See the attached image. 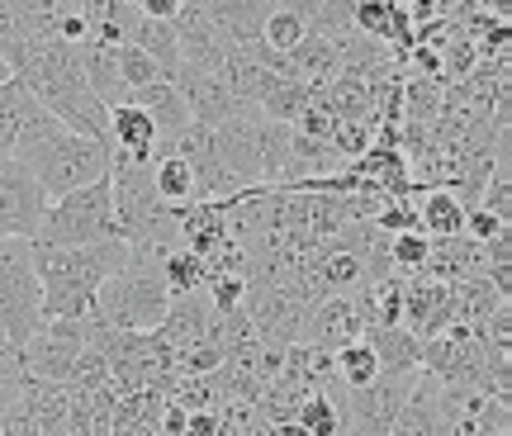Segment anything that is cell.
I'll return each instance as SVG.
<instances>
[{"mask_svg": "<svg viewBox=\"0 0 512 436\" xmlns=\"http://www.w3.org/2000/svg\"><path fill=\"white\" fill-rule=\"evenodd\" d=\"M29 252H34L38 285H43V323H62V318H91L95 290L133 256V247L124 237H114V242H86V247L29 242Z\"/></svg>", "mask_w": 512, "mask_h": 436, "instance_id": "1", "label": "cell"}, {"mask_svg": "<svg viewBox=\"0 0 512 436\" xmlns=\"http://www.w3.org/2000/svg\"><path fill=\"white\" fill-rule=\"evenodd\" d=\"M166 304H171V294L162 280V252L133 247V256L95 290V323L119 327V332H152L166 318Z\"/></svg>", "mask_w": 512, "mask_h": 436, "instance_id": "2", "label": "cell"}, {"mask_svg": "<svg viewBox=\"0 0 512 436\" xmlns=\"http://www.w3.org/2000/svg\"><path fill=\"white\" fill-rule=\"evenodd\" d=\"M114 237H124V233H119L110 176H105V181L72 190V195L48 200L34 242H43V247H86V242H114Z\"/></svg>", "mask_w": 512, "mask_h": 436, "instance_id": "3", "label": "cell"}, {"mask_svg": "<svg viewBox=\"0 0 512 436\" xmlns=\"http://www.w3.org/2000/svg\"><path fill=\"white\" fill-rule=\"evenodd\" d=\"M15 162H24L34 171V181L43 185V195L57 200V195H72L81 185H95L110 176V147L91 143V138H81V133H53V138H43L38 147L29 152H19Z\"/></svg>", "mask_w": 512, "mask_h": 436, "instance_id": "4", "label": "cell"}, {"mask_svg": "<svg viewBox=\"0 0 512 436\" xmlns=\"http://www.w3.org/2000/svg\"><path fill=\"white\" fill-rule=\"evenodd\" d=\"M43 327V285L34 275V252L24 237H0V332L10 351Z\"/></svg>", "mask_w": 512, "mask_h": 436, "instance_id": "5", "label": "cell"}, {"mask_svg": "<svg viewBox=\"0 0 512 436\" xmlns=\"http://www.w3.org/2000/svg\"><path fill=\"white\" fill-rule=\"evenodd\" d=\"M91 323L95 318H62V323H43L19 346L15 356L24 365L29 380H43V384H72V370L81 361V351L91 342Z\"/></svg>", "mask_w": 512, "mask_h": 436, "instance_id": "6", "label": "cell"}, {"mask_svg": "<svg viewBox=\"0 0 512 436\" xmlns=\"http://www.w3.org/2000/svg\"><path fill=\"white\" fill-rule=\"evenodd\" d=\"M418 375H375L366 389H342V432L347 436H389L394 418H399L403 399H408V389H413Z\"/></svg>", "mask_w": 512, "mask_h": 436, "instance_id": "7", "label": "cell"}, {"mask_svg": "<svg viewBox=\"0 0 512 436\" xmlns=\"http://www.w3.org/2000/svg\"><path fill=\"white\" fill-rule=\"evenodd\" d=\"M43 209H48V195L34 181V171L24 162H15V157H0V237L34 242Z\"/></svg>", "mask_w": 512, "mask_h": 436, "instance_id": "8", "label": "cell"}, {"mask_svg": "<svg viewBox=\"0 0 512 436\" xmlns=\"http://www.w3.org/2000/svg\"><path fill=\"white\" fill-rule=\"evenodd\" d=\"M171 86H176V95H181L185 109H190V124H200V128H219V124H228V119L247 114V105L223 86L219 72H204V67H185L181 62L176 76H171Z\"/></svg>", "mask_w": 512, "mask_h": 436, "instance_id": "9", "label": "cell"}, {"mask_svg": "<svg viewBox=\"0 0 512 436\" xmlns=\"http://www.w3.org/2000/svg\"><path fill=\"white\" fill-rule=\"evenodd\" d=\"M256 128H261V114H256V109H247V114H238V119H228V124H219V128H209V133H214V152H219V162L238 195L252 190V185H261Z\"/></svg>", "mask_w": 512, "mask_h": 436, "instance_id": "10", "label": "cell"}, {"mask_svg": "<svg viewBox=\"0 0 512 436\" xmlns=\"http://www.w3.org/2000/svg\"><path fill=\"white\" fill-rule=\"evenodd\" d=\"M361 332H366V323H361L356 299H351V294H323V299H313L309 313H304V332H299V342L323 346V351H337V346L356 342Z\"/></svg>", "mask_w": 512, "mask_h": 436, "instance_id": "11", "label": "cell"}, {"mask_svg": "<svg viewBox=\"0 0 512 436\" xmlns=\"http://www.w3.org/2000/svg\"><path fill=\"white\" fill-rule=\"evenodd\" d=\"M128 105H138L147 119H152V128H157V157L171 152L176 138L190 128V109H185V100L176 95L171 81H152L143 91H128Z\"/></svg>", "mask_w": 512, "mask_h": 436, "instance_id": "12", "label": "cell"}, {"mask_svg": "<svg viewBox=\"0 0 512 436\" xmlns=\"http://www.w3.org/2000/svg\"><path fill=\"white\" fill-rule=\"evenodd\" d=\"M389 436H451V427H446V418H441L437 380H432V375H422L418 370V380H413V389H408V399H403Z\"/></svg>", "mask_w": 512, "mask_h": 436, "instance_id": "13", "label": "cell"}, {"mask_svg": "<svg viewBox=\"0 0 512 436\" xmlns=\"http://www.w3.org/2000/svg\"><path fill=\"white\" fill-rule=\"evenodd\" d=\"M380 361V375H418V356L422 342L408 332V327H366L361 332Z\"/></svg>", "mask_w": 512, "mask_h": 436, "instance_id": "14", "label": "cell"}, {"mask_svg": "<svg viewBox=\"0 0 512 436\" xmlns=\"http://www.w3.org/2000/svg\"><path fill=\"white\" fill-rule=\"evenodd\" d=\"M413 204H418V228L432 242L465 237V204L451 190H413Z\"/></svg>", "mask_w": 512, "mask_h": 436, "instance_id": "15", "label": "cell"}, {"mask_svg": "<svg viewBox=\"0 0 512 436\" xmlns=\"http://www.w3.org/2000/svg\"><path fill=\"white\" fill-rule=\"evenodd\" d=\"M285 57H290V76H299L304 86H328L332 76L342 72V43L337 38L304 34V43Z\"/></svg>", "mask_w": 512, "mask_h": 436, "instance_id": "16", "label": "cell"}, {"mask_svg": "<svg viewBox=\"0 0 512 436\" xmlns=\"http://www.w3.org/2000/svg\"><path fill=\"white\" fill-rule=\"evenodd\" d=\"M124 43H133V48H143L157 67H162V81H171L176 76V67H181V48H176V29L171 24H162V19H133L128 24Z\"/></svg>", "mask_w": 512, "mask_h": 436, "instance_id": "17", "label": "cell"}, {"mask_svg": "<svg viewBox=\"0 0 512 436\" xmlns=\"http://www.w3.org/2000/svg\"><path fill=\"white\" fill-rule=\"evenodd\" d=\"M309 105H313V86H304L299 76H275L271 86H266V95L256 100V114L275 119V124H294Z\"/></svg>", "mask_w": 512, "mask_h": 436, "instance_id": "18", "label": "cell"}, {"mask_svg": "<svg viewBox=\"0 0 512 436\" xmlns=\"http://www.w3.org/2000/svg\"><path fill=\"white\" fill-rule=\"evenodd\" d=\"M304 34H309V19L299 10V0H275L266 24H261V43L271 53H294L304 43Z\"/></svg>", "mask_w": 512, "mask_h": 436, "instance_id": "19", "label": "cell"}, {"mask_svg": "<svg viewBox=\"0 0 512 436\" xmlns=\"http://www.w3.org/2000/svg\"><path fill=\"white\" fill-rule=\"evenodd\" d=\"M380 375V361H375V351H370V342L366 337H356V342H347V346H337L332 351V380L342 384V389H366L370 380Z\"/></svg>", "mask_w": 512, "mask_h": 436, "instance_id": "20", "label": "cell"}, {"mask_svg": "<svg viewBox=\"0 0 512 436\" xmlns=\"http://www.w3.org/2000/svg\"><path fill=\"white\" fill-rule=\"evenodd\" d=\"M294 432L299 436H337L342 432L337 394H332V389H313V394H304L299 413H294Z\"/></svg>", "mask_w": 512, "mask_h": 436, "instance_id": "21", "label": "cell"}, {"mask_svg": "<svg viewBox=\"0 0 512 436\" xmlns=\"http://www.w3.org/2000/svg\"><path fill=\"white\" fill-rule=\"evenodd\" d=\"M152 185H157V195H162L171 209H185V204H195V176H190V166H185L176 152H162V157H152Z\"/></svg>", "mask_w": 512, "mask_h": 436, "instance_id": "22", "label": "cell"}, {"mask_svg": "<svg viewBox=\"0 0 512 436\" xmlns=\"http://www.w3.org/2000/svg\"><path fill=\"white\" fill-rule=\"evenodd\" d=\"M162 280H166V294H171V299H181V294L204 290V280H209V266H204L195 252H185V247H171V252H162Z\"/></svg>", "mask_w": 512, "mask_h": 436, "instance_id": "23", "label": "cell"}, {"mask_svg": "<svg viewBox=\"0 0 512 436\" xmlns=\"http://www.w3.org/2000/svg\"><path fill=\"white\" fill-rule=\"evenodd\" d=\"M114 62H119L124 91H143V86H152V81H162V67H157L143 48H133V43H114Z\"/></svg>", "mask_w": 512, "mask_h": 436, "instance_id": "24", "label": "cell"}, {"mask_svg": "<svg viewBox=\"0 0 512 436\" xmlns=\"http://www.w3.org/2000/svg\"><path fill=\"white\" fill-rule=\"evenodd\" d=\"M427 256H432V237L422 233V228L389 237V266H394V275H418Z\"/></svg>", "mask_w": 512, "mask_h": 436, "instance_id": "25", "label": "cell"}, {"mask_svg": "<svg viewBox=\"0 0 512 436\" xmlns=\"http://www.w3.org/2000/svg\"><path fill=\"white\" fill-rule=\"evenodd\" d=\"M370 138H375V124H370V119H337L328 143L342 162H356L361 152H370Z\"/></svg>", "mask_w": 512, "mask_h": 436, "instance_id": "26", "label": "cell"}, {"mask_svg": "<svg viewBox=\"0 0 512 436\" xmlns=\"http://www.w3.org/2000/svg\"><path fill=\"white\" fill-rule=\"evenodd\" d=\"M24 384H29V375H24L19 356L15 351H0V413H10L15 403H24Z\"/></svg>", "mask_w": 512, "mask_h": 436, "instance_id": "27", "label": "cell"}, {"mask_svg": "<svg viewBox=\"0 0 512 436\" xmlns=\"http://www.w3.org/2000/svg\"><path fill=\"white\" fill-rule=\"evenodd\" d=\"M290 128H294V133H304V138H313V143H328L332 128H337V114H332L328 105H318V100H313V105L304 109Z\"/></svg>", "mask_w": 512, "mask_h": 436, "instance_id": "28", "label": "cell"}, {"mask_svg": "<svg viewBox=\"0 0 512 436\" xmlns=\"http://www.w3.org/2000/svg\"><path fill=\"white\" fill-rule=\"evenodd\" d=\"M128 5H133L143 19H162V24H171V19L181 15L185 0H128Z\"/></svg>", "mask_w": 512, "mask_h": 436, "instance_id": "29", "label": "cell"}, {"mask_svg": "<svg viewBox=\"0 0 512 436\" xmlns=\"http://www.w3.org/2000/svg\"><path fill=\"white\" fill-rule=\"evenodd\" d=\"M185 5H200V10H209V5H223V0H185Z\"/></svg>", "mask_w": 512, "mask_h": 436, "instance_id": "30", "label": "cell"}, {"mask_svg": "<svg viewBox=\"0 0 512 436\" xmlns=\"http://www.w3.org/2000/svg\"><path fill=\"white\" fill-rule=\"evenodd\" d=\"M503 436H512V432H503Z\"/></svg>", "mask_w": 512, "mask_h": 436, "instance_id": "31", "label": "cell"}]
</instances>
